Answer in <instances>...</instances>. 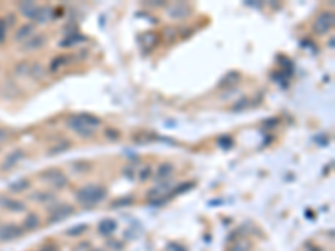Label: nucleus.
Listing matches in <instances>:
<instances>
[{"mask_svg":"<svg viewBox=\"0 0 335 251\" xmlns=\"http://www.w3.org/2000/svg\"><path fill=\"white\" fill-rule=\"evenodd\" d=\"M107 198V189L99 184H87L76 191V201L84 208H92Z\"/></svg>","mask_w":335,"mask_h":251,"instance_id":"1","label":"nucleus"},{"mask_svg":"<svg viewBox=\"0 0 335 251\" xmlns=\"http://www.w3.org/2000/svg\"><path fill=\"white\" fill-rule=\"evenodd\" d=\"M42 179L47 181V183H50L55 189H62V188H66L67 183H69L67 176H64L59 169H55V168H50V169H47V171H44Z\"/></svg>","mask_w":335,"mask_h":251,"instance_id":"2","label":"nucleus"},{"mask_svg":"<svg viewBox=\"0 0 335 251\" xmlns=\"http://www.w3.org/2000/svg\"><path fill=\"white\" fill-rule=\"evenodd\" d=\"M334 24H335L334 12H322L317 18H315L314 31L317 32L318 35H323L334 27Z\"/></svg>","mask_w":335,"mask_h":251,"instance_id":"3","label":"nucleus"},{"mask_svg":"<svg viewBox=\"0 0 335 251\" xmlns=\"http://www.w3.org/2000/svg\"><path fill=\"white\" fill-rule=\"evenodd\" d=\"M67 127H69L70 131L76 132V134H79L81 138H92V134H94V131L89 129L87 126L79 119V116H70L69 119H67Z\"/></svg>","mask_w":335,"mask_h":251,"instance_id":"4","label":"nucleus"},{"mask_svg":"<svg viewBox=\"0 0 335 251\" xmlns=\"http://www.w3.org/2000/svg\"><path fill=\"white\" fill-rule=\"evenodd\" d=\"M74 213H76L74 206L66 204V203H62V204L59 203V204L55 206V209H52V213H50V223H59V221H64L69 216H72Z\"/></svg>","mask_w":335,"mask_h":251,"instance_id":"5","label":"nucleus"},{"mask_svg":"<svg viewBox=\"0 0 335 251\" xmlns=\"http://www.w3.org/2000/svg\"><path fill=\"white\" fill-rule=\"evenodd\" d=\"M22 233H24V228L18 224H3L0 226V241H12L20 238Z\"/></svg>","mask_w":335,"mask_h":251,"instance_id":"6","label":"nucleus"},{"mask_svg":"<svg viewBox=\"0 0 335 251\" xmlns=\"http://www.w3.org/2000/svg\"><path fill=\"white\" fill-rule=\"evenodd\" d=\"M25 157V153L22 149H14V151H10L9 154H7V157L3 159V162L0 164V169L2 171H9V169H12V168H16V166L20 162L22 159Z\"/></svg>","mask_w":335,"mask_h":251,"instance_id":"7","label":"nucleus"},{"mask_svg":"<svg viewBox=\"0 0 335 251\" xmlns=\"http://www.w3.org/2000/svg\"><path fill=\"white\" fill-rule=\"evenodd\" d=\"M168 14H169L171 18H174V20H178V18H186L191 14V9H189L186 3H174V5H171L169 9H168Z\"/></svg>","mask_w":335,"mask_h":251,"instance_id":"8","label":"nucleus"},{"mask_svg":"<svg viewBox=\"0 0 335 251\" xmlns=\"http://www.w3.org/2000/svg\"><path fill=\"white\" fill-rule=\"evenodd\" d=\"M46 40L47 39L44 34H34V37H31L27 42L22 44V49L27 50V52H32V50H37V49H40V47H44Z\"/></svg>","mask_w":335,"mask_h":251,"instance_id":"9","label":"nucleus"},{"mask_svg":"<svg viewBox=\"0 0 335 251\" xmlns=\"http://www.w3.org/2000/svg\"><path fill=\"white\" fill-rule=\"evenodd\" d=\"M34 31H35L34 24H25V25H22V27L17 29L16 34H14V39H16V42H22V44H24V40L31 39V35L34 34Z\"/></svg>","mask_w":335,"mask_h":251,"instance_id":"10","label":"nucleus"},{"mask_svg":"<svg viewBox=\"0 0 335 251\" xmlns=\"http://www.w3.org/2000/svg\"><path fill=\"white\" fill-rule=\"evenodd\" d=\"M174 173V166L171 164V162H161V164L156 168L154 171V178L158 181H163V179H168L171 174Z\"/></svg>","mask_w":335,"mask_h":251,"instance_id":"11","label":"nucleus"},{"mask_svg":"<svg viewBox=\"0 0 335 251\" xmlns=\"http://www.w3.org/2000/svg\"><path fill=\"white\" fill-rule=\"evenodd\" d=\"M39 226H40L39 215H35V213H29V215L24 218V224H22V228H24L25 231H35V230H39Z\"/></svg>","mask_w":335,"mask_h":251,"instance_id":"12","label":"nucleus"},{"mask_svg":"<svg viewBox=\"0 0 335 251\" xmlns=\"http://www.w3.org/2000/svg\"><path fill=\"white\" fill-rule=\"evenodd\" d=\"M27 189H31V181H29L27 178H20V179H17V181H14V183L9 184V191L14 194L24 193V191H27Z\"/></svg>","mask_w":335,"mask_h":251,"instance_id":"13","label":"nucleus"},{"mask_svg":"<svg viewBox=\"0 0 335 251\" xmlns=\"http://www.w3.org/2000/svg\"><path fill=\"white\" fill-rule=\"evenodd\" d=\"M117 230V223L114 220H102L99 223V235H102V236H111L114 233V231Z\"/></svg>","mask_w":335,"mask_h":251,"instance_id":"14","label":"nucleus"},{"mask_svg":"<svg viewBox=\"0 0 335 251\" xmlns=\"http://www.w3.org/2000/svg\"><path fill=\"white\" fill-rule=\"evenodd\" d=\"M52 14H54V12H52L50 7L39 5V7H37V10H35V14H34V18H32V20H35V22H40V24H44V22L49 20Z\"/></svg>","mask_w":335,"mask_h":251,"instance_id":"15","label":"nucleus"},{"mask_svg":"<svg viewBox=\"0 0 335 251\" xmlns=\"http://www.w3.org/2000/svg\"><path fill=\"white\" fill-rule=\"evenodd\" d=\"M85 40H87V37L85 35L79 34V32H74L72 35L66 37L62 42H59V47H72V46H77V44H81V42H85Z\"/></svg>","mask_w":335,"mask_h":251,"instance_id":"16","label":"nucleus"},{"mask_svg":"<svg viewBox=\"0 0 335 251\" xmlns=\"http://www.w3.org/2000/svg\"><path fill=\"white\" fill-rule=\"evenodd\" d=\"M31 199L35 203H54L55 201V194L50 191H37V193L31 194Z\"/></svg>","mask_w":335,"mask_h":251,"instance_id":"17","label":"nucleus"},{"mask_svg":"<svg viewBox=\"0 0 335 251\" xmlns=\"http://www.w3.org/2000/svg\"><path fill=\"white\" fill-rule=\"evenodd\" d=\"M77 116H79V119L83 121V123L87 126L89 129H92V131H94V129H98L100 126V119H99V117H96V116H92V114H77Z\"/></svg>","mask_w":335,"mask_h":251,"instance_id":"18","label":"nucleus"},{"mask_svg":"<svg viewBox=\"0 0 335 251\" xmlns=\"http://www.w3.org/2000/svg\"><path fill=\"white\" fill-rule=\"evenodd\" d=\"M37 7H39V5H35L34 2H20L18 10H20V14L25 18H34V14H35Z\"/></svg>","mask_w":335,"mask_h":251,"instance_id":"19","label":"nucleus"},{"mask_svg":"<svg viewBox=\"0 0 335 251\" xmlns=\"http://www.w3.org/2000/svg\"><path fill=\"white\" fill-rule=\"evenodd\" d=\"M70 147H72V142L67 141V139H62L59 144H55V146L50 147L49 151V156H55V154H61V153H66V151H69Z\"/></svg>","mask_w":335,"mask_h":251,"instance_id":"20","label":"nucleus"},{"mask_svg":"<svg viewBox=\"0 0 335 251\" xmlns=\"http://www.w3.org/2000/svg\"><path fill=\"white\" fill-rule=\"evenodd\" d=\"M3 208H5L7 211H12V213L25 211V204L22 201H17V199H7L5 204H3Z\"/></svg>","mask_w":335,"mask_h":251,"instance_id":"21","label":"nucleus"},{"mask_svg":"<svg viewBox=\"0 0 335 251\" xmlns=\"http://www.w3.org/2000/svg\"><path fill=\"white\" fill-rule=\"evenodd\" d=\"M69 62H70V57H67V55H59V57H55L54 61L50 62V65H49L50 72H57L62 65L69 64Z\"/></svg>","mask_w":335,"mask_h":251,"instance_id":"22","label":"nucleus"},{"mask_svg":"<svg viewBox=\"0 0 335 251\" xmlns=\"http://www.w3.org/2000/svg\"><path fill=\"white\" fill-rule=\"evenodd\" d=\"M44 74H46V69L40 64H31V67H29V76H32L34 79H40Z\"/></svg>","mask_w":335,"mask_h":251,"instance_id":"23","label":"nucleus"},{"mask_svg":"<svg viewBox=\"0 0 335 251\" xmlns=\"http://www.w3.org/2000/svg\"><path fill=\"white\" fill-rule=\"evenodd\" d=\"M87 231V224H77V226H72L66 231L67 236H81Z\"/></svg>","mask_w":335,"mask_h":251,"instance_id":"24","label":"nucleus"},{"mask_svg":"<svg viewBox=\"0 0 335 251\" xmlns=\"http://www.w3.org/2000/svg\"><path fill=\"white\" fill-rule=\"evenodd\" d=\"M191 188H195V183H191V181H188V183H183L180 184V186L174 188V191L171 193V196H178V194H183L186 191H189Z\"/></svg>","mask_w":335,"mask_h":251,"instance_id":"25","label":"nucleus"},{"mask_svg":"<svg viewBox=\"0 0 335 251\" xmlns=\"http://www.w3.org/2000/svg\"><path fill=\"white\" fill-rule=\"evenodd\" d=\"M238 79H240V74H238V72H228L225 79L221 80V84H219V86H232V84L236 82Z\"/></svg>","mask_w":335,"mask_h":251,"instance_id":"26","label":"nucleus"},{"mask_svg":"<svg viewBox=\"0 0 335 251\" xmlns=\"http://www.w3.org/2000/svg\"><path fill=\"white\" fill-rule=\"evenodd\" d=\"M29 67H31L29 62H20V64L16 65V74L17 76H25V74H29Z\"/></svg>","mask_w":335,"mask_h":251,"instance_id":"27","label":"nucleus"},{"mask_svg":"<svg viewBox=\"0 0 335 251\" xmlns=\"http://www.w3.org/2000/svg\"><path fill=\"white\" fill-rule=\"evenodd\" d=\"M141 40H143V44H146L148 47H152L156 42H158V37H156L154 34H151V32H150V34H144L143 39H141Z\"/></svg>","mask_w":335,"mask_h":251,"instance_id":"28","label":"nucleus"},{"mask_svg":"<svg viewBox=\"0 0 335 251\" xmlns=\"http://www.w3.org/2000/svg\"><path fill=\"white\" fill-rule=\"evenodd\" d=\"M151 173H152L151 166H144L143 169H139V173H137V176H139V179H141V181H146V179H150Z\"/></svg>","mask_w":335,"mask_h":251,"instance_id":"29","label":"nucleus"},{"mask_svg":"<svg viewBox=\"0 0 335 251\" xmlns=\"http://www.w3.org/2000/svg\"><path fill=\"white\" fill-rule=\"evenodd\" d=\"M104 136H106L107 139H111V141H117L119 131H116V129H113V127H107L106 131H104Z\"/></svg>","mask_w":335,"mask_h":251,"instance_id":"30","label":"nucleus"},{"mask_svg":"<svg viewBox=\"0 0 335 251\" xmlns=\"http://www.w3.org/2000/svg\"><path fill=\"white\" fill-rule=\"evenodd\" d=\"M248 250H250V243H247V241L234 243L233 248H232V251H248Z\"/></svg>","mask_w":335,"mask_h":251,"instance_id":"31","label":"nucleus"},{"mask_svg":"<svg viewBox=\"0 0 335 251\" xmlns=\"http://www.w3.org/2000/svg\"><path fill=\"white\" fill-rule=\"evenodd\" d=\"M131 203H133V198H131V196H128V198H121V199H117L116 203H113V206H111V208H121V206L131 204Z\"/></svg>","mask_w":335,"mask_h":251,"instance_id":"32","label":"nucleus"},{"mask_svg":"<svg viewBox=\"0 0 335 251\" xmlns=\"http://www.w3.org/2000/svg\"><path fill=\"white\" fill-rule=\"evenodd\" d=\"M7 27H9L7 20L0 18V42H3V39H5V35H7Z\"/></svg>","mask_w":335,"mask_h":251,"instance_id":"33","label":"nucleus"},{"mask_svg":"<svg viewBox=\"0 0 335 251\" xmlns=\"http://www.w3.org/2000/svg\"><path fill=\"white\" fill-rule=\"evenodd\" d=\"M248 106V99L247 97H241L240 102H236V104L233 106V110H243L245 108Z\"/></svg>","mask_w":335,"mask_h":251,"instance_id":"34","label":"nucleus"},{"mask_svg":"<svg viewBox=\"0 0 335 251\" xmlns=\"http://www.w3.org/2000/svg\"><path fill=\"white\" fill-rule=\"evenodd\" d=\"M107 246H109V248H113L114 251H121L122 248H124V245H122L121 241H109V243H107Z\"/></svg>","mask_w":335,"mask_h":251,"instance_id":"35","label":"nucleus"},{"mask_svg":"<svg viewBox=\"0 0 335 251\" xmlns=\"http://www.w3.org/2000/svg\"><path fill=\"white\" fill-rule=\"evenodd\" d=\"M9 139V131L3 127H0V142H5Z\"/></svg>","mask_w":335,"mask_h":251,"instance_id":"36","label":"nucleus"},{"mask_svg":"<svg viewBox=\"0 0 335 251\" xmlns=\"http://www.w3.org/2000/svg\"><path fill=\"white\" fill-rule=\"evenodd\" d=\"M44 251H59V248L55 245H47L46 248H44Z\"/></svg>","mask_w":335,"mask_h":251,"instance_id":"37","label":"nucleus"},{"mask_svg":"<svg viewBox=\"0 0 335 251\" xmlns=\"http://www.w3.org/2000/svg\"><path fill=\"white\" fill-rule=\"evenodd\" d=\"M5 201H7V198H5V196H0V206L5 204Z\"/></svg>","mask_w":335,"mask_h":251,"instance_id":"38","label":"nucleus"},{"mask_svg":"<svg viewBox=\"0 0 335 251\" xmlns=\"http://www.w3.org/2000/svg\"><path fill=\"white\" fill-rule=\"evenodd\" d=\"M91 251H104V250H100V248H94V250H91Z\"/></svg>","mask_w":335,"mask_h":251,"instance_id":"39","label":"nucleus"}]
</instances>
